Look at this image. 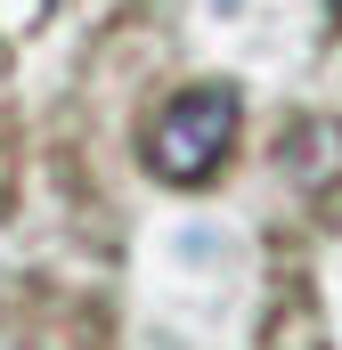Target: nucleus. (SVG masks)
Returning a JSON list of instances; mask_svg holds the SVG:
<instances>
[{"instance_id": "1", "label": "nucleus", "mask_w": 342, "mask_h": 350, "mask_svg": "<svg viewBox=\"0 0 342 350\" xmlns=\"http://www.w3.org/2000/svg\"><path fill=\"white\" fill-rule=\"evenodd\" d=\"M237 147V90L228 82H204V90H179L163 114L147 122V172L171 179V187H196L228 163Z\"/></svg>"}]
</instances>
